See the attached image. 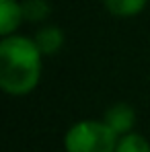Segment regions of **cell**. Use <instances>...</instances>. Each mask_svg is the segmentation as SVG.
<instances>
[{
	"label": "cell",
	"instance_id": "cell-8",
	"mask_svg": "<svg viewBox=\"0 0 150 152\" xmlns=\"http://www.w3.org/2000/svg\"><path fill=\"white\" fill-rule=\"evenodd\" d=\"M115 152H150V144L140 134H124Z\"/></svg>",
	"mask_w": 150,
	"mask_h": 152
},
{
	"label": "cell",
	"instance_id": "cell-4",
	"mask_svg": "<svg viewBox=\"0 0 150 152\" xmlns=\"http://www.w3.org/2000/svg\"><path fill=\"white\" fill-rule=\"evenodd\" d=\"M23 6L17 0H0V33L10 35L23 21Z\"/></svg>",
	"mask_w": 150,
	"mask_h": 152
},
{
	"label": "cell",
	"instance_id": "cell-7",
	"mask_svg": "<svg viewBox=\"0 0 150 152\" xmlns=\"http://www.w3.org/2000/svg\"><path fill=\"white\" fill-rule=\"evenodd\" d=\"M21 6H23V17L31 23H39L50 15L48 0H25Z\"/></svg>",
	"mask_w": 150,
	"mask_h": 152
},
{
	"label": "cell",
	"instance_id": "cell-1",
	"mask_svg": "<svg viewBox=\"0 0 150 152\" xmlns=\"http://www.w3.org/2000/svg\"><path fill=\"white\" fill-rule=\"evenodd\" d=\"M41 51L35 39L6 35L0 43V86L8 95L31 93L41 76Z\"/></svg>",
	"mask_w": 150,
	"mask_h": 152
},
{
	"label": "cell",
	"instance_id": "cell-5",
	"mask_svg": "<svg viewBox=\"0 0 150 152\" xmlns=\"http://www.w3.org/2000/svg\"><path fill=\"white\" fill-rule=\"evenodd\" d=\"M35 43H37V48H39V51L43 56H53V53H58L60 48L64 45V33L58 27H51V25L43 27L41 31H37Z\"/></svg>",
	"mask_w": 150,
	"mask_h": 152
},
{
	"label": "cell",
	"instance_id": "cell-2",
	"mask_svg": "<svg viewBox=\"0 0 150 152\" xmlns=\"http://www.w3.org/2000/svg\"><path fill=\"white\" fill-rule=\"evenodd\" d=\"M66 152H115L117 134L105 121H80L64 138Z\"/></svg>",
	"mask_w": 150,
	"mask_h": 152
},
{
	"label": "cell",
	"instance_id": "cell-3",
	"mask_svg": "<svg viewBox=\"0 0 150 152\" xmlns=\"http://www.w3.org/2000/svg\"><path fill=\"white\" fill-rule=\"evenodd\" d=\"M134 121H136V113L125 103H117V105L109 107L107 113H105V124L111 127L117 136L119 134H127L132 129V126H134Z\"/></svg>",
	"mask_w": 150,
	"mask_h": 152
},
{
	"label": "cell",
	"instance_id": "cell-6",
	"mask_svg": "<svg viewBox=\"0 0 150 152\" xmlns=\"http://www.w3.org/2000/svg\"><path fill=\"white\" fill-rule=\"evenodd\" d=\"M146 0H105V6L115 17H134L144 8Z\"/></svg>",
	"mask_w": 150,
	"mask_h": 152
}]
</instances>
